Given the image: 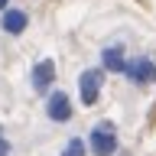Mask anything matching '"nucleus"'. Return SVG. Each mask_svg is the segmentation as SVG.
<instances>
[{
    "instance_id": "obj_1",
    "label": "nucleus",
    "mask_w": 156,
    "mask_h": 156,
    "mask_svg": "<svg viewBox=\"0 0 156 156\" xmlns=\"http://www.w3.org/2000/svg\"><path fill=\"white\" fill-rule=\"evenodd\" d=\"M91 150H94V156H114V150H117L114 124H98L91 130Z\"/></svg>"
},
{
    "instance_id": "obj_2",
    "label": "nucleus",
    "mask_w": 156,
    "mask_h": 156,
    "mask_svg": "<svg viewBox=\"0 0 156 156\" xmlns=\"http://www.w3.org/2000/svg\"><path fill=\"white\" fill-rule=\"evenodd\" d=\"M101 78H104V75H101L98 68H88L85 75L78 78V91H81V104H88V107H91V104L98 101V94H101Z\"/></svg>"
},
{
    "instance_id": "obj_3",
    "label": "nucleus",
    "mask_w": 156,
    "mask_h": 156,
    "mask_svg": "<svg viewBox=\"0 0 156 156\" xmlns=\"http://www.w3.org/2000/svg\"><path fill=\"white\" fill-rule=\"evenodd\" d=\"M46 114H49V120H55V124H65L68 117H72V101H68L65 91H55V94L49 98Z\"/></svg>"
},
{
    "instance_id": "obj_4",
    "label": "nucleus",
    "mask_w": 156,
    "mask_h": 156,
    "mask_svg": "<svg viewBox=\"0 0 156 156\" xmlns=\"http://www.w3.org/2000/svg\"><path fill=\"white\" fill-rule=\"evenodd\" d=\"M52 81H55V62H52V58H42V62L33 68V88H36V91H49Z\"/></svg>"
},
{
    "instance_id": "obj_5",
    "label": "nucleus",
    "mask_w": 156,
    "mask_h": 156,
    "mask_svg": "<svg viewBox=\"0 0 156 156\" xmlns=\"http://www.w3.org/2000/svg\"><path fill=\"white\" fill-rule=\"evenodd\" d=\"M124 72L133 78L136 85H153L156 81V65L150 62V58H140V62H133V65H127Z\"/></svg>"
},
{
    "instance_id": "obj_6",
    "label": "nucleus",
    "mask_w": 156,
    "mask_h": 156,
    "mask_svg": "<svg viewBox=\"0 0 156 156\" xmlns=\"http://www.w3.org/2000/svg\"><path fill=\"white\" fill-rule=\"evenodd\" d=\"M101 62H104L107 72H124L127 68V58H124V49L120 46H107L104 52H101Z\"/></svg>"
},
{
    "instance_id": "obj_7",
    "label": "nucleus",
    "mask_w": 156,
    "mask_h": 156,
    "mask_svg": "<svg viewBox=\"0 0 156 156\" xmlns=\"http://www.w3.org/2000/svg\"><path fill=\"white\" fill-rule=\"evenodd\" d=\"M26 13H23V10H7V13H3V29H7L10 36H20V33H23V29H26Z\"/></svg>"
},
{
    "instance_id": "obj_8",
    "label": "nucleus",
    "mask_w": 156,
    "mask_h": 156,
    "mask_svg": "<svg viewBox=\"0 0 156 156\" xmlns=\"http://www.w3.org/2000/svg\"><path fill=\"white\" fill-rule=\"evenodd\" d=\"M62 156H85V143H81V140H68V146L62 150Z\"/></svg>"
},
{
    "instance_id": "obj_9",
    "label": "nucleus",
    "mask_w": 156,
    "mask_h": 156,
    "mask_svg": "<svg viewBox=\"0 0 156 156\" xmlns=\"http://www.w3.org/2000/svg\"><path fill=\"white\" fill-rule=\"evenodd\" d=\"M0 156H10V143L3 140V136H0Z\"/></svg>"
},
{
    "instance_id": "obj_10",
    "label": "nucleus",
    "mask_w": 156,
    "mask_h": 156,
    "mask_svg": "<svg viewBox=\"0 0 156 156\" xmlns=\"http://www.w3.org/2000/svg\"><path fill=\"white\" fill-rule=\"evenodd\" d=\"M7 3H10V0H0V10H7Z\"/></svg>"
}]
</instances>
